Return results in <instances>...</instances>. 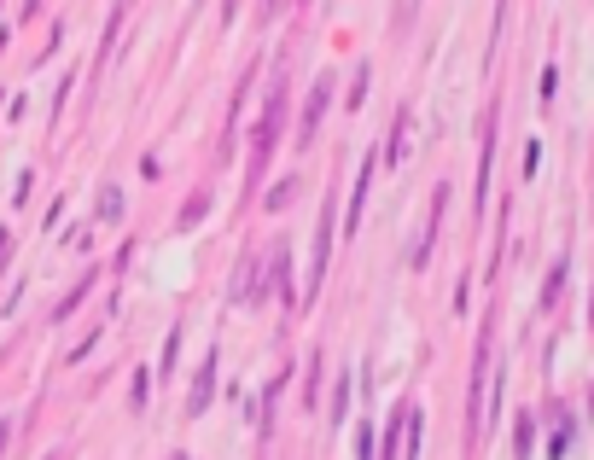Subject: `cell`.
I'll return each instance as SVG.
<instances>
[{
	"mask_svg": "<svg viewBox=\"0 0 594 460\" xmlns=\"http://www.w3.org/2000/svg\"><path fill=\"white\" fill-rule=\"evenodd\" d=\"M332 88H338V82H332L327 70H321V82H315V88H309V105H303V117H297V152H303V146H315V134H321V117H327L332 111Z\"/></svg>",
	"mask_w": 594,
	"mask_h": 460,
	"instance_id": "6da1fadb",
	"label": "cell"
},
{
	"mask_svg": "<svg viewBox=\"0 0 594 460\" xmlns=\"http://www.w3.org/2000/svg\"><path fill=\"white\" fill-rule=\"evenodd\" d=\"M332 233H344V228H338V216H332V198H327V204H321V228H315V257H309V297L321 292V280H327Z\"/></svg>",
	"mask_w": 594,
	"mask_h": 460,
	"instance_id": "7a4b0ae2",
	"label": "cell"
},
{
	"mask_svg": "<svg viewBox=\"0 0 594 460\" xmlns=\"http://www.w3.org/2000/svg\"><path fill=\"white\" fill-rule=\"evenodd\" d=\"M280 117H286V82H274V94L263 105V123H257V175H263L268 152H274V140H280Z\"/></svg>",
	"mask_w": 594,
	"mask_h": 460,
	"instance_id": "3957f363",
	"label": "cell"
},
{
	"mask_svg": "<svg viewBox=\"0 0 594 460\" xmlns=\"http://www.w3.org/2000/svg\"><path fill=\"white\" fill-rule=\"evenodd\" d=\"M484 373H490V327L478 332V356H472V402H466V414H472V437H484Z\"/></svg>",
	"mask_w": 594,
	"mask_h": 460,
	"instance_id": "277c9868",
	"label": "cell"
},
{
	"mask_svg": "<svg viewBox=\"0 0 594 460\" xmlns=\"http://www.w3.org/2000/svg\"><path fill=\"white\" fill-rule=\"evenodd\" d=\"M449 193H455V187H449V181H437V193H431V216H426V233H420V245L408 251V263H414V268H426V263H431V245H437V228H443Z\"/></svg>",
	"mask_w": 594,
	"mask_h": 460,
	"instance_id": "5b68a950",
	"label": "cell"
},
{
	"mask_svg": "<svg viewBox=\"0 0 594 460\" xmlns=\"http://www.w3.org/2000/svg\"><path fill=\"white\" fill-rule=\"evenodd\" d=\"M210 402H216V350L204 356V367H198V379H193V396H187V414H210Z\"/></svg>",
	"mask_w": 594,
	"mask_h": 460,
	"instance_id": "8992f818",
	"label": "cell"
},
{
	"mask_svg": "<svg viewBox=\"0 0 594 460\" xmlns=\"http://www.w3.org/2000/svg\"><path fill=\"white\" fill-rule=\"evenodd\" d=\"M490 164H495V111L484 117V158H478V187H472V204H478V210L490 204Z\"/></svg>",
	"mask_w": 594,
	"mask_h": 460,
	"instance_id": "52a82bcc",
	"label": "cell"
},
{
	"mask_svg": "<svg viewBox=\"0 0 594 460\" xmlns=\"http://www.w3.org/2000/svg\"><path fill=\"white\" fill-rule=\"evenodd\" d=\"M367 187H373V152L362 158V175H356V198H350V210H344V233L362 228V210H367Z\"/></svg>",
	"mask_w": 594,
	"mask_h": 460,
	"instance_id": "ba28073f",
	"label": "cell"
},
{
	"mask_svg": "<svg viewBox=\"0 0 594 460\" xmlns=\"http://www.w3.org/2000/svg\"><path fill=\"white\" fill-rule=\"evenodd\" d=\"M571 437H577L571 414H565V408H554V431H548V460H565V455H571Z\"/></svg>",
	"mask_w": 594,
	"mask_h": 460,
	"instance_id": "9c48e42d",
	"label": "cell"
},
{
	"mask_svg": "<svg viewBox=\"0 0 594 460\" xmlns=\"http://www.w3.org/2000/svg\"><path fill=\"white\" fill-rule=\"evenodd\" d=\"M414 18H420V0H396V6H391V30L396 35L414 30Z\"/></svg>",
	"mask_w": 594,
	"mask_h": 460,
	"instance_id": "30bf717a",
	"label": "cell"
},
{
	"mask_svg": "<svg viewBox=\"0 0 594 460\" xmlns=\"http://www.w3.org/2000/svg\"><path fill=\"white\" fill-rule=\"evenodd\" d=\"M204 216H210V193H193L187 204H181V228H198Z\"/></svg>",
	"mask_w": 594,
	"mask_h": 460,
	"instance_id": "8fae6325",
	"label": "cell"
},
{
	"mask_svg": "<svg viewBox=\"0 0 594 460\" xmlns=\"http://www.w3.org/2000/svg\"><path fill=\"white\" fill-rule=\"evenodd\" d=\"M402 140H408V105L396 111V129H391V146H385V158L391 164H402Z\"/></svg>",
	"mask_w": 594,
	"mask_h": 460,
	"instance_id": "7c38bea8",
	"label": "cell"
},
{
	"mask_svg": "<svg viewBox=\"0 0 594 460\" xmlns=\"http://www.w3.org/2000/svg\"><path fill=\"white\" fill-rule=\"evenodd\" d=\"M344 408H350V379H338V391H332V426H344V420H350Z\"/></svg>",
	"mask_w": 594,
	"mask_h": 460,
	"instance_id": "4fadbf2b",
	"label": "cell"
},
{
	"mask_svg": "<svg viewBox=\"0 0 594 460\" xmlns=\"http://www.w3.org/2000/svg\"><path fill=\"white\" fill-rule=\"evenodd\" d=\"M560 292H565V263H554V274H548V286H542V303L554 309V303H560Z\"/></svg>",
	"mask_w": 594,
	"mask_h": 460,
	"instance_id": "5bb4252c",
	"label": "cell"
},
{
	"mask_svg": "<svg viewBox=\"0 0 594 460\" xmlns=\"http://www.w3.org/2000/svg\"><path fill=\"white\" fill-rule=\"evenodd\" d=\"M530 443H536V426H530V420H519V426H513V449H519V460L530 455Z\"/></svg>",
	"mask_w": 594,
	"mask_h": 460,
	"instance_id": "9a60e30c",
	"label": "cell"
},
{
	"mask_svg": "<svg viewBox=\"0 0 594 460\" xmlns=\"http://www.w3.org/2000/svg\"><path fill=\"white\" fill-rule=\"evenodd\" d=\"M367 82H373V65L362 59V65H356V88H350V105H362V99H367Z\"/></svg>",
	"mask_w": 594,
	"mask_h": 460,
	"instance_id": "2e32d148",
	"label": "cell"
},
{
	"mask_svg": "<svg viewBox=\"0 0 594 460\" xmlns=\"http://www.w3.org/2000/svg\"><path fill=\"white\" fill-rule=\"evenodd\" d=\"M175 356H181V327L169 332V344H164V367H158L164 379H169V373H175Z\"/></svg>",
	"mask_w": 594,
	"mask_h": 460,
	"instance_id": "e0dca14e",
	"label": "cell"
},
{
	"mask_svg": "<svg viewBox=\"0 0 594 460\" xmlns=\"http://www.w3.org/2000/svg\"><path fill=\"white\" fill-rule=\"evenodd\" d=\"M292 193H297V181H286V187H274L263 204H268V210H286V204H292Z\"/></svg>",
	"mask_w": 594,
	"mask_h": 460,
	"instance_id": "ac0fdd59",
	"label": "cell"
},
{
	"mask_svg": "<svg viewBox=\"0 0 594 460\" xmlns=\"http://www.w3.org/2000/svg\"><path fill=\"white\" fill-rule=\"evenodd\" d=\"M117 210H123V198H117V187H105V198H99V216H111V222H117Z\"/></svg>",
	"mask_w": 594,
	"mask_h": 460,
	"instance_id": "d6986e66",
	"label": "cell"
},
{
	"mask_svg": "<svg viewBox=\"0 0 594 460\" xmlns=\"http://www.w3.org/2000/svg\"><path fill=\"white\" fill-rule=\"evenodd\" d=\"M554 94H560V70L548 65V70H542V99H554Z\"/></svg>",
	"mask_w": 594,
	"mask_h": 460,
	"instance_id": "ffe728a7",
	"label": "cell"
},
{
	"mask_svg": "<svg viewBox=\"0 0 594 460\" xmlns=\"http://www.w3.org/2000/svg\"><path fill=\"white\" fill-rule=\"evenodd\" d=\"M356 455H362V460H373V426H362V431H356Z\"/></svg>",
	"mask_w": 594,
	"mask_h": 460,
	"instance_id": "44dd1931",
	"label": "cell"
},
{
	"mask_svg": "<svg viewBox=\"0 0 594 460\" xmlns=\"http://www.w3.org/2000/svg\"><path fill=\"white\" fill-rule=\"evenodd\" d=\"M536 164H542V140H530L525 146V175H536Z\"/></svg>",
	"mask_w": 594,
	"mask_h": 460,
	"instance_id": "7402d4cb",
	"label": "cell"
},
{
	"mask_svg": "<svg viewBox=\"0 0 594 460\" xmlns=\"http://www.w3.org/2000/svg\"><path fill=\"white\" fill-rule=\"evenodd\" d=\"M263 6H268V12H274V6H280V0H263Z\"/></svg>",
	"mask_w": 594,
	"mask_h": 460,
	"instance_id": "603a6c76",
	"label": "cell"
},
{
	"mask_svg": "<svg viewBox=\"0 0 594 460\" xmlns=\"http://www.w3.org/2000/svg\"><path fill=\"white\" fill-rule=\"evenodd\" d=\"M169 460H187V455H169Z\"/></svg>",
	"mask_w": 594,
	"mask_h": 460,
	"instance_id": "cb8c5ba5",
	"label": "cell"
}]
</instances>
